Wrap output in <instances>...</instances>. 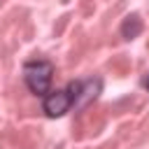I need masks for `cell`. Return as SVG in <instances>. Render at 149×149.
Returning a JSON list of instances; mask_svg holds the SVG:
<instances>
[{
    "label": "cell",
    "instance_id": "cell-1",
    "mask_svg": "<svg viewBox=\"0 0 149 149\" xmlns=\"http://www.w3.org/2000/svg\"><path fill=\"white\" fill-rule=\"evenodd\" d=\"M51 79H54V63L47 58H35L23 63V81L28 86V91L33 95H44L51 88Z\"/></svg>",
    "mask_w": 149,
    "mask_h": 149
},
{
    "label": "cell",
    "instance_id": "cell-2",
    "mask_svg": "<svg viewBox=\"0 0 149 149\" xmlns=\"http://www.w3.org/2000/svg\"><path fill=\"white\" fill-rule=\"evenodd\" d=\"M68 93L72 98V109L81 112L84 107H88L102 91V79L100 77H86V79H72L68 86Z\"/></svg>",
    "mask_w": 149,
    "mask_h": 149
},
{
    "label": "cell",
    "instance_id": "cell-3",
    "mask_svg": "<svg viewBox=\"0 0 149 149\" xmlns=\"http://www.w3.org/2000/svg\"><path fill=\"white\" fill-rule=\"evenodd\" d=\"M72 109V98L68 93V88H56L42 95V112L49 119H58L63 114H68Z\"/></svg>",
    "mask_w": 149,
    "mask_h": 149
},
{
    "label": "cell",
    "instance_id": "cell-4",
    "mask_svg": "<svg viewBox=\"0 0 149 149\" xmlns=\"http://www.w3.org/2000/svg\"><path fill=\"white\" fill-rule=\"evenodd\" d=\"M142 30H144V23H142L140 14H128V16L121 21V26H119V33H121L123 40H135Z\"/></svg>",
    "mask_w": 149,
    "mask_h": 149
},
{
    "label": "cell",
    "instance_id": "cell-5",
    "mask_svg": "<svg viewBox=\"0 0 149 149\" xmlns=\"http://www.w3.org/2000/svg\"><path fill=\"white\" fill-rule=\"evenodd\" d=\"M144 88L149 91V74H147V79H144Z\"/></svg>",
    "mask_w": 149,
    "mask_h": 149
}]
</instances>
